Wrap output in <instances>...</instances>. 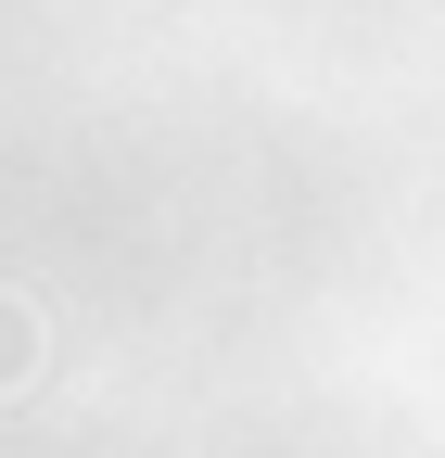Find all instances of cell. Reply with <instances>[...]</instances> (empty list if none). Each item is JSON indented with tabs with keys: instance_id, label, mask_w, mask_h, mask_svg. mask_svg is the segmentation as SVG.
<instances>
[{
	"instance_id": "obj_1",
	"label": "cell",
	"mask_w": 445,
	"mask_h": 458,
	"mask_svg": "<svg viewBox=\"0 0 445 458\" xmlns=\"http://www.w3.org/2000/svg\"><path fill=\"white\" fill-rule=\"evenodd\" d=\"M38 369H51L38 306H13V293H0V408H13V394H38Z\"/></svg>"
}]
</instances>
